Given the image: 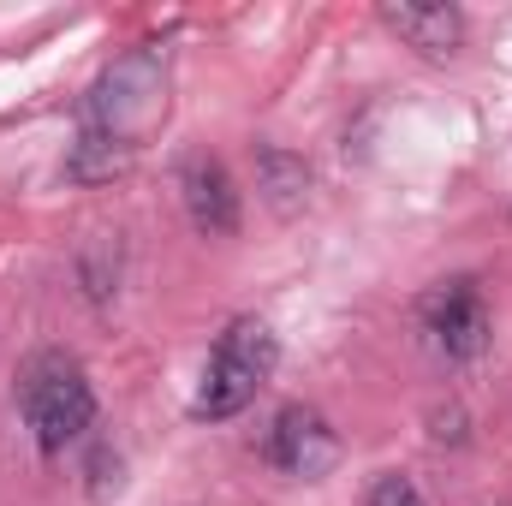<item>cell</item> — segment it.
Wrapping results in <instances>:
<instances>
[{"label":"cell","instance_id":"obj_1","mask_svg":"<svg viewBox=\"0 0 512 506\" xmlns=\"http://www.w3.org/2000/svg\"><path fill=\"white\" fill-rule=\"evenodd\" d=\"M161 84H167V48L161 42H143L131 48L126 60H114L84 108H78V137H72V155H66V173L78 185H102L114 173H126L131 155H137V137L143 126L161 114Z\"/></svg>","mask_w":512,"mask_h":506},{"label":"cell","instance_id":"obj_2","mask_svg":"<svg viewBox=\"0 0 512 506\" xmlns=\"http://www.w3.org/2000/svg\"><path fill=\"white\" fill-rule=\"evenodd\" d=\"M18 411H24V429L42 453H66L96 423V387H90L78 358L36 352L18 376Z\"/></svg>","mask_w":512,"mask_h":506},{"label":"cell","instance_id":"obj_3","mask_svg":"<svg viewBox=\"0 0 512 506\" xmlns=\"http://www.w3.org/2000/svg\"><path fill=\"white\" fill-rule=\"evenodd\" d=\"M274 358H280V346H274L268 322L239 316V322L215 340V352H209V364H203V376H197L191 417H197V423H227V417H239L256 399V387L274 376Z\"/></svg>","mask_w":512,"mask_h":506},{"label":"cell","instance_id":"obj_4","mask_svg":"<svg viewBox=\"0 0 512 506\" xmlns=\"http://www.w3.org/2000/svg\"><path fill=\"white\" fill-rule=\"evenodd\" d=\"M417 328H423L429 352H435L441 364H453V370H459V364H477V358L489 352V334H495L477 280H441V286L417 304Z\"/></svg>","mask_w":512,"mask_h":506},{"label":"cell","instance_id":"obj_5","mask_svg":"<svg viewBox=\"0 0 512 506\" xmlns=\"http://www.w3.org/2000/svg\"><path fill=\"white\" fill-rule=\"evenodd\" d=\"M262 459L280 471V477H322L334 459H340V441H334V429H328V417L322 411H310V405H286V411H274L268 417V429H262Z\"/></svg>","mask_w":512,"mask_h":506},{"label":"cell","instance_id":"obj_6","mask_svg":"<svg viewBox=\"0 0 512 506\" xmlns=\"http://www.w3.org/2000/svg\"><path fill=\"white\" fill-rule=\"evenodd\" d=\"M179 197H185V215H191V227L203 239L239 233V185L215 155H191L179 167Z\"/></svg>","mask_w":512,"mask_h":506},{"label":"cell","instance_id":"obj_7","mask_svg":"<svg viewBox=\"0 0 512 506\" xmlns=\"http://www.w3.org/2000/svg\"><path fill=\"white\" fill-rule=\"evenodd\" d=\"M382 24L399 42H411L417 54H435V60L465 42V12L459 6H382Z\"/></svg>","mask_w":512,"mask_h":506},{"label":"cell","instance_id":"obj_8","mask_svg":"<svg viewBox=\"0 0 512 506\" xmlns=\"http://www.w3.org/2000/svg\"><path fill=\"white\" fill-rule=\"evenodd\" d=\"M256 173H262V191H268V203H274V209H292V203L304 197V185H310L304 161H298V155H286V149H274V143H262V149H256Z\"/></svg>","mask_w":512,"mask_h":506},{"label":"cell","instance_id":"obj_9","mask_svg":"<svg viewBox=\"0 0 512 506\" xmlns=\"http://www.w3.org/2000/svg\"><path fill=\"white\" fill-rule=\"evenodd\" d=\"M370 506H423V495H417V483H411V477L382 471V477L370 483Z\"/></svg>","mask_w":512,"mask_h":506},{"label":"cell","instance_id":"obj_10","mask_svg":"<svg viewBox=\"0 0 512 506\" xmlns=\"http://www.w3.org/2000/svg\"><path fill=\"white\" fill-rule=\"evenodd\" d=\"M435 441H465V411H435Z\"/></svg>","mask_w":512,"mask_h":506}]
</instances>
